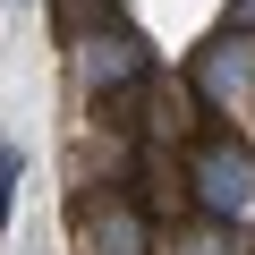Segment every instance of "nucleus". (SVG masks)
<instances>
[{"label":"nucleus","instance_id":"obj_1","mask_svg":"<svg viewBox=\"0 0 255 255\" xmlns=\"http://www.w3.org/2000/svg\"><path fill=\"white\" fill-rule=\"evenodd\" d=\"M187 187H196L204 221H255V153L238 136H204L187 153Z\"/></svg>","mask_w":255,"mask_h":255},{"label":"nucleus","instance_id":"obj_2","mask_svg":"<svg viewBox=\"0 0 255 255\" xmlns=\"http://www.w3.org/2000/svg\"><path fill=\"white\" fill-rule=\"evenodd\" d=\"M187 85H196V102H204V111H221V119H247V111H255V43L221 26V34L196 51Z\"/></svg>","mask_w":255,"mask_h":255},{"label":"nucleus","instance_id":"obj_3","mask_svg":"<svg viewBox=\"0 0 255 255\" xmlns=\"http://www.w3.org/2000/svg\"><path fill=\"white\" fill-rule=\"evenodd\" d=\"M77 77H85V94H128V85H145V43L136 34H119V26H94V34H77Z\"/></svg>","mask_w":255,"mask_h":255},{"label":"nucleus","instance_id":"obj_4","mask_svg":"<svg viewBox=\"0 0 255 255\" xmlns=\"http://www.w3.org/2000/svg\"><path fill=\"white\" fill-rule=\"evenodd\" d=\"M145 204L136 196H94L77 213V255H145Z\"/></svg>","mask_w":255,"mask_h":255},{"label":"nucleus","instance_id":"obj_5","mask_svg":"<svg viewBox=\"0 0 255 255\" xmlns=\"http://www.w3.org/2000/svg\"><path fill=\"white\" fill-rule=\"evenodd\" d=\"M145 111H153V119H145L153 145H187V128H196V85H187V94H179V85H153Z\"/></svg>","mask_w":255,"mask_h":255},{"label":"nucleus","instance_id":"obj_6","mask_svg":"<svg viewBox=\"0 0 255 255\" xmlns=\"http://www.w3.org/2000/svg\"><path fill=\"white\" fill-rule=\"evenodd\" d=\"M187 196H196V187H179V179H170V162H162V153H145V187H136V204H145V213H179Z\"/></svg>","mask_w":255,"mask_h":255},{"label":"nucleus","instance_id":"obj_7","mask_svg":"<svg viewBox=\"0 0 255 255\" xmlns=\"http://www.w3.org/2000/svg\"><path fill=\"white\" fill-rule=\"evenodd\" d=\"M51 9H60V26H68V34H94V26L119 9V0H51Z\"/></svg>","mask_w":255,"mask_h":255},{"label":"nucleus","instance_id":"obj_8","mask_svg":"<svg viewBox=\"0 0 255 255\" xmlns=\"http://www.w3.org/2000/svg\"><path fill=\"white\" fill-rule=\"evenodd\" d=\"M9 187H17V145L0 136V230H9Z\"/></svg>","mask_w":255,"mask_h":255},{"label":"nucleus","instance_id":"obj_9","mask_svg":"<svg viewBox=\"0 0 255 255\" xmlns=\"http://www.w3.org/2000/svg\"><path fill=\"white\" fill-rule=\"evenodd\" d=\"M221 26H230V34H255V0H230V9H221Z\"/></svg>","mask_w":255,"mask_h":255}]
</instances>
